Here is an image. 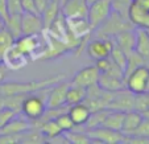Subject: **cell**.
Segmentation results:
<instances>
[{
  "mask_svg": "<svg viewBox=\"0 0 149 144\" xmlns=\"http://www.w3.org/2000/svg\"><path fill=\"white\" fill-rule=\"evenodd\" d=\"M15 44V37L6 28L3 23L0 24V53L4 54Z\"/></svg>",
  "mask_w": 149,
  "mask_h": 144,
  "instance_id": "484cf974",
  "label": "cell"
},
{
  "mask_svg": "<svg viewBox=\"0 0 149 144\" xmlns=\"http://www.w3.org/2000/svg\"><path fill=\"white\" fill-rule=\"evenodd\" d=\"M68 29L77 38H82L84 36H90L93 28L87 21V17H69L66 19Z\"/></svg>",
  "mask_w": 149,
  "mask_h": 144,
  "instance_id": "5bb4252c",
  "label": "cell"
},
{
  "mask_svg": "<svg viewBox=\"0 0 149 144\" xmlns=\"http://www.w3.org/2000/svg\"><path fill=\"white\" fill-rule=\"evenodd\" d=\"M1 62H3V54L0 53V64H1Z\"/></svg>",
  "mask_w": 149,
  "mask_h": 144,
  "instance_id": "b9f144b4",
  "label": "cell"
},
{
  "mask_svg": "<svg viewBox=\"0 0 149 144\" xmlns=\"http://www.w3.org/2000/svg\"><path fill=\"white\" fill-rule=\"evenodd\" d=\"M68 114L71 118L73 123L75 124V127H82V126H84L87 123L91 111H90V108L86 106L84 102H81V103H77V105L69 106Z\"/></svg>",
  "mask_w": 149,
  "mask_h": 144,
  "instance_id": "ac0fdd59",
  "label": "cell"
},
{
  "mask_svg": "<svg viewBox=\"0 0 149 144\" xmlns=\"http://www.w3.org/2000/svg\"><path fill=\"white\" fill-rule=\"evenodd\" d=\"M15 46L20 52H23L25 56L31 57L33 53H37V50L41 46L40 41V33L38 34H23L15 40Z\"/></svg>",
  "mask_w": 149,
  "mask_h": 144,
  "instance_id": "7c38bea8",
  "label": "cell"
},
{
  "mask_svg": "<svg viewBox=\"0 0 149 144\" xmlns=\"http://www.w3.org/2000/svg\"><path fill=\"white\" fill-rule=\"evenodd\" d=\"M112 12V1L111 0H96L88 4L87 21L90 23L93 31H95L104 20Z\"/></svg>",
  "mask_w": 149,
  "mask_h": 144,
  "instance_id": "5b68a950",
  "label": "cell"
},
{
  "mask_svg": "<svg viewBox=\"0 0 149 144\" xmlns=\"http://www.w3.org/2000/svg\"><path fill=\"white\" fill-rule=\"evenodd\" d=\"M46 111V102L38 95H34L33 93L26 94L21 102V110L20 113L23 114L29 120H36L41 119L42 115Z\"/></svg>",
  "mask_w": 149,
  "mask_h": 144,
  "instance_id": "277c9868",
  "label": "cell"
},
{
  "mask_svg": "<svg viewBox=\"0 0 149 144\" xmlns=\"http://www.w3.org/2000/svg\"><path fill=\"white\" fill-rule=\"evenodd\" d=\"M29 61V57L15 46V44L3 54V64L9 69H20L25 66Z\"/></svg>",
  "mask_w": 149,
  "mask_h": 144,
  "instance_id": "9a60e30c",
  "label": "cell"
},
{
  "mask_svg": "<svg viewBox=\"0 0 149 144\" xmlns=\"http://www.w3.org/2000/svg\"><path fill=\"white\" fill-rule=\"evenodd\" d=\"M139 1H140V3L143 4V6L149 11V0H139Z\"/></svg>",
  "mask_w": 149,
  "mask_h": 144,
  "instance_id": "74e56055",
  "label": "cell"
},
{
  "mask_svg": "<svg viewBox=\"0 0 149 144\" xmlns=\"http://www.w3.org/2000/svg\"><path fill=\"white\" fill-rule=\"evenodd\" d=\"M87 135L91 138V143H104V144H120L123 143V132L121 131H116L112 128L100 127L91 128V130L86 131Z\"/></svg>",
  "mask_w": 149,
  "mask_h": 144,
  "instance_id": "52a82bcc",
  "label": "cell"
},
{
  "mask_svg": "<svg viewBox=\"0 0 149 144\" xmlns=\"http://www.w3.org/2000/svg\"><path fill=\"white\" fill-rule=\"evenodd\" d=\"M141 115H143L144 118H148V119H149V110H148V111H145V113H143Z\"/></svg>",
  "mask_w": 149,
  "mask_h": 144,
  "instance_id": "f35d334b",
  "label": "cell"
},
{
  "mask_svg": "<svg viewBox=\"0 0 149 144\" xmlns=\"http://www.w3.org/2000/svg\"><path fill=\"white\" fill-rule=\"evenodd\" d=\"M1 23H3V20H1V16H0V24H1Z\"/></svg>",
  "mask_w": 149,
  "mask_h": 144,
  "instance_id": "ee69618b",
  "label": "cell"
},
{
  "mask_svg": "<svg viewBox=\"0 0 149 144\" xmlns=\"http://www.w3.org/2000/svg\"><path fill=\"white\" fill-rule=\"evenodd\" d=\"M70 86V82L59 81L52 86V89L48 91V98H46V108L59 107V106L66 105V93Z\"/></svg>",
  "mask_w": 149,
  "mask_h": 144,
  "instance_id": "9c48e42d",
  "label": "cell"
},
{
  "mask_svg": "<svg viewBox=\"0 0 149 144\" xmlns=\"http://www.w3.org/2000/svg\"><path fill=\"white\" fill-rule=\"evenodd\" d=\"M133 135L143 136V138L149 139V119L148 118H144L143 116V120L140 122V124H139V127L136 128V131H135Z\"/></svg>",
  "mask_w": 149,
  "mask_h": 144,
  "instance_id": "836d02e7",
  "label": "cell"
},
{
  "mask_svg": "<svg viewBox=\"0 0 149 144\" xmlns=\"http://www.w3.org/2000/svg\"><path fill=\"white\" fill-rule=\"evenodd\" d=\"M3 107V96L0 95V108Z\"/></svg>",
  "mask_w": 149,
  "mask_h": 144,
  "instance_id": "ab89813d",
  "label": "cell"
},
{
  "mask_svg": "<svg viewBox=\"0 0 149 144\" xmlns=\"http://www.w3.org/2000/svg\"><path fill=\"white\" fill-rule=\"evenodd\" d=\"M94 1H96V0H86V3L87 4H91V3H94Z\"/></svg>",
  "mask_w": 149,
  "mask_h": 144,
  "instance_id": "60d3db41",
  "label": "cell"
},
{
  "mask_svg": "<svg viewBox=\"0 0 149 144\" xmlns=\"http://www.w3.org/2000/svg\"><path fill=\"white\" fill-rule=\"evenodd\" d=\"M56 120L58 123L59 128L62 130V132H68V131H71L75 128V124L73 123V120H71V118L69 116L68 113H63L59 116H57Z\"/></svg>",
  "mask_w": 149,
  "mask_h": 144,
  "instance_id": "4dcf8cb0",
  "label": "cell"
},
{
  "mask_svg": "<svg viewBox=\"0 0 149 144\" xmlns=\"http://www.w3.org/2000/svg\"><path fill=\"white\" fill-rule=\"evenodd\" d=\"M133 110L139 113H145L149 110V93L144 94H135V107Z\"/></svg>",
  "mask_w": 149,
  "mask_h": 144,
  "instance_id": "f546056e",
  "label": "cell"
},
{
  "mask_svg": "<svg viewBox=\"0 0 149 144\" xmlns=\"http://www.w3.org/2000/svg\"><path fill=\"white\" fill-rule=\"evenodd\" d=\"M59 13H61V3H59V0H50L48 7L45 8V11L41 13L42 23H44V31H46L52 25V23L58 17Z\"/></svg>",
  "mask_w": 149,
  "mask_h": 144,
  "instance_id": "7402d4cb",
  "label": "cell"
},
{
  "mask_svg": "<svg viewBox=\"0 0 149 144\" xmlns=\"http://www.w3.org/2000/svg\"><path fill=\"white\" fill-rule=\"evenodd\" d=\"M110 58L112 59L116 65H119L124 71H125V66H127V54L121 50L120 48H118L116 45H113L112 50L110 53Z\"/></svg>",
  "mask_w": 149,
  "mask_h": 144,
  "instance_id": "f1b7e54d",
  "label": "cell"
},
{
  "mask_svg": "<svg viewBox=\"0 0 149 144\" xmlns=\"http://www.w3.org/2000/svg\"><path fill=\"white\" fill-rule=\"evenodd\" d=\"M28 130H31V120L25 116H19L17 114L1 128L0 134H23Z\"/></svg>",
  "mask_w": 149,
  "mask_h": 144,
  "instance_id": "d6986e66",
  "label": "cell"
},
{
  "mask_svg": "<svg viewBox=\"0 0 149 144\" xmlns=\"http://www.w3.org/2000/svg\"><path fill=\"white\" fill-rule=\"evenodd\" d=\"M88 4L86 0H66L61 6V13L69 17H87Z\"/></svg>",
  "mask_w": 149,
  "mask_h": 144,
  "instance_id": "4fadbf2b",
  "label": "cell"
},
{
  "mask_svg": "<svg viewBox=\"0 0 149 144\" xmlns=\"http://www.w3.org/2000/svg\"><path fill=\"white\" fill-rule=\"evenodd\" d=\"M113 43L118 48H120L124 53L128 56L135 50L136 44V32L135 29H125V31L118 33L113 37Z\"/></svg>",
  "mask_w": 149,
  "mask_h": 144,
  "instance_id": "2e32d148",
  "label": "cell"
},
{
  "mask_svg": "<svg viewBox=\"0 0 149 144\" xmlns=\"http://www.w3.org/2000/svg\"><path fill=\"white\" fill-rule=\"evenodd\" d=\"M135 107V94L130 91L127 87L118 90L112 93V98L108 105V110H115L121 111V113H127V111L133 110Z\"/></svg>",
  "mask_w": 149,
  "mask_h": 144,
  "instance_id": "ba28073f",
  "label": "cell"
},
{
  "mask_svg": "<svg viewBox=\"0 0 149 144\" xmlns=\"http://www.w3.org/2000/svg\"><path fill=\"white\" fill-rule=\"evenodd\" d=\"M63 134L68 138L69 143H73V144H90L91 143V138L87 135L86 131L81 132V131H75V128H74V130L63 132Z\"/></svg>",
  "mask_w": 149,
  "mask_h": 144,
  "instance_id": "83f0119b",
  "label": "cell"
},
{
  "mask_svg": "<svg viewBox=\"0 0 149 144\" xmlns=\"http://www.w3.org/2000/svg\"><path fill=\"white\" fill-rule=\"evenodd\" d=\"M136 44L135 52H137L140 56L149 61V29L140 28L136 29Z\"/></svg>",
  "mask_w": 149,
  "mask_h": 144,
  "instance_id": "44dd1931",
  "label": "cell"
},
{
  "mask_svg": "<svg viewBox=\"0 0 149 144\" xmlns=\"http://www.w3.org/2000/svg\"><path fill=\"white\" fill-rule=\"evenodd\" d=\"M84 98H86V89L70 83L68 93H66V105L73 106L77 103H81L84 101Z\"/></svg>",
  "mask_w": 149,
  "mask_h": 144,
  "instance_id": "603a6c76",
  "label": "cell"
},
{
  "mask_svg": "<svg viewBox=\"0 0 149 144\" xmlns=\"http://www.w3.org/2000/svg\"><path fill=\"white\" fill-rule=\"evenodd\" d=\"M99 74H100V71L98 70V68H96L95 65L86 66V68L81 69L79 71H77L75 75L71 78L70 83L71 85L81 86V87H83V89H87V87H90V86L98 83Z\"/></svg>",
  "mask_w": 149,
  "mask_h": 144,
  "instance_id": "30bf717a",
  "label": "cell"
},
{
  "mask_svg": "<svg viewBox=\"0 0 149 144\" xmlns=\"http://www.w3.org/2000/svg\"><path fill=\"white\" fill-rule=\"evenodd\" d=\"M113 38L111 37H95L93 40H88L87 45H86V52L93 59H100L110 57V53L112 50Z\"/></svg>",
  "mask_w": 149,
  "mask_h": 144,
  "instance_id": "8992f818",
  "label": "cell"
},
{
  "mask_svg": "<svg viewBox=\"0 0 149 144\" xmlns=\"http://www.w3.org/2000/svg\"><path fill=\"white\" fill-rule=\"evenodd\" d=\"M108 113V108H104V110H98V111H94V113L90 114V118H88L87 123H86V127L87 130H91V128H96V127H100L103 126L104 120H106V116H107ZM86 130V131H87Z\"/></svg>",
  "mask_w": 149,
  "mask_h": 144,
  "instance_id": "4316f807",
  "label": "cell"
},
{
  "mask_svg": "<svg viewBox=\"0 0 149 144\" xmlns=\"http://www.w3.org/2000/svg\"><path fill=\"white\" fill-rule=\"evenodd\" d=\"M48 4H49V0H34V6H36V9L40 15L45 11Z\"/></svg>",
  "mask_w": 149,
  "mask_h": 144,
  "instance_id": "8d00e7d4",
  "label": "cell"
},
{
  "mask_svg": "<svg viewBox=\"0 0 149 144\" xmlns=\"http://www.w3.org/2000/svg\"><path fill=\"white\" fill-rule=\"evenodd\" d=\"M49 1H50V0H49Z\"/></svg>",
  "mask_w": 149,
  "mask_h": 144,
  "instance_id": "f6af8a7d",
  "label": "cell"
},
{
  "mask_svg": "<svg viewBox=\"0 0 149 144\" xmlns=\"http://www.w3.org/2000/svg\"><path fill=\"white\" fill-rule=\"evenodd\" d=\"M21 15L23 13H17V15H9L8 19L4 21V25L12 33V36L15 37V40L17 37L21 36Z\"/></svg>",
  "mask_w": 149,
  "mask_h": 144,
  "instance_id": "d4e9b609",
  "label": "cell"
},
{
  "mask_svg": "<svg viewBox=\"0 0 149 144\" xmlns=\"http://www.w3.org/2000/svg\"><path fill=\"white\" fill-rule=\"evenodd\" d=\"M133 28H135V25L131 23L128 17L123 16L118 11L112 9L110 16L95 29V32H96V37H111V38H113L120 32Z\"/></svg>",
  "mask_w": 149,
  "mask_h": 144,
  "instance_id": "7a4b0ae2",
  "label": "cell"
},
{
  "mask_svg": "<svg viewBox=\"0 0 149 144\" xmlns=\"http://www.w3.org/2000/svg\"><path fill=\"white\" fill-rule=\"evenodd\" d=\"M123 119H124V113H121V111H115V110H108L103 126L104 127H108V128H112V130H116V131H121Z\"/></svg>",
  "mask_w": 149,
  "mask_h": 144,
  "instance_id": "cb8c5ba5",
  "label": "cell"
},
{
  "mask_svg": "<svg viewBox=\"0 0 149 144\" xmlns=\"http://www.w3.org/2000/svg\"><path fill=\"white\" fill-rule=\"evenodd\" d=\"M17 114L19 113H16V111L11 110V108H8V107L0 108V131H1V128H3L15 115H17Z\"/></svg>",
  "mask_w": 149,
  "mask_h": 144,
  "instance_id": "1f68e13d",
  "label": "cell"
},
{
  "mask_svg": "<svg viewBox=\"0 0 149 144\" xmlns=\"http://www.w3.org/2000/svg\"><path fill=\"white\" fill-rule=\"evenodd\" d=\"M98 85L103 90L115 93V91L125 87V78H121V77L113 75V74L110 73H100L98 79Z\"/></svg>",
  "mask_w": 149,
  "mask_h": 144,
  "instance_id": "e0dca14e",
  "label": "cell"
},
{
  "mask_svg": "<svg viewBox=\"0 0 149 144\" xmlns=\"http://www.w3.org/2000/svg\"><path fill=\"white\" fill-rule=\"evenodd\" d=\"M21 143V134H0V144Z\"/></svg>",
  "mask_w": 149,
  "mask_h": 144,
  "instance_id": "d6a6232c",
  "label": "cell"
},
{
  "mask_svg": "<svg viewBox=\"0 0 149 144\" xmlns=\"http://www.w3.org/2000/svg\"><path fill=\"white\" fill-rule=\"evenodd\" d=\"M141 120H143V115H141V113H139V111L131 110V111L124 113L123 126H121V132H123V135H133Z\"/></svg>",
  "mask_w": 149,
  "mask_h": 144,
  "instance_id": "ffe728a7",
  "label": "cell"
},
{
  "mask_svg": "<svg viewBox=\"0 0 149 144\" xmlns=\"http://www.w3.org/2000/svg\"><path fill=\"white\" fill-rule=\"evenodd\" d=\"M21 8H23V12L38 13L37 9H36V6H34V0H21Z\"/></svg>",
  "mask_w": 149,
  "mask_h": 144,
  "instance_id": "d590c367",
  "label": "cell"
},
{
  "mask_svg": "<svg viewBox=\"0 0 149 144\" xmlns=\"http://www.w3.org/2000/svg\"><path fill=\"white\" fill-rule=\"evenodd\" d=\"M65 1H66V0H59V3H61V6H62L63 3H65Z\"/></svg>",
  "mask_w": 149,
  "mask_h": 144,
  "instance_id": "7bdbcfd3",
  "label": "cell"
},
{
  "mask_svg": "<svg viewBox=\"0 0 149 144\" xmlns=\"http://www.w3.org/2000/svg\"><path fill=\"white\" fill-rule=\"evenodd\" d=\"M41 32H44V23H42L41 15L23 12V15H21V33L38 34Z\"/></svg>",
  "mask_w": 149,
  "mask_h": 144,
  "instance_id": "8fae6325",
  "label": "cell"
},
{
  "mask_svg": "<svg viewBox=\"0 0 149 144\" xmlns=\"http://www.w3.org/2000/svg\"><path fill=\"white\" fill-rule=\"evenodd\" d=\"M66 78V74H57V75L48 77L45 79L40 81H31V82H4L0 83V95L8 96L15 94H31L36 91L48 89L53 86L54 83Z\"/></svg>",
  "mask_w": 149,
  "mask_h": 144,
  "instance_id": "6da1fadb",
  "label": "cell"
},
{
  "mask_svg": "<svg viewBox=\"0 0 149 144\" xmlns=\"http://www.w3.org/2000/svg\"><path fill=\"white\" fill-rule=\"evenodd\" d=\"M7 8H8V13L9 15L23 13L21 0H7Z\"/></svg>",
  "mask_w": 149,
  "mask_h": 144,
  "instance_id": "e575fe53",
  "label": "cell"
},
{
  "mask_svg": "<svg viewBox=\"0 0 149 144\" xmlns=\"http://www.w3.org/2000/svg\"><path fill=\"white\" fill-rule=\"evenodd\" d=\"M125 87L133 94L149 93V66L141 65L125 75Z\"/></svg>",
  "mask_w": 149,
  "mask_h": 144,
  "instance_id": "3957f363",
  "label": "cell"
}]
</instances>
